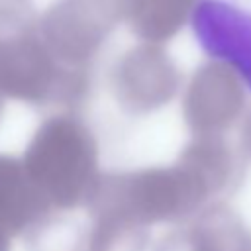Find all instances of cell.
I'll list each match as a JSON object with an SVG mask.
<instances>
[{
    "label": "cell",
    "mask_w": 251,
    "mask_h": 251,
    "mask_svg": "<svg viewBox=\"0 0 251 251\" xmlns=\"http://www.w3.org/2000/svg\"><path fill=\"white\" fill-rule=\"evenodd\" d=\"M190 25L198 45L251 88V14L226 0H200Z\"/></svg>",
    "instance_id": "1"
},
{
    "label": "cell",
    "mask_w": 251,
    "mask_h": 251,
    "mask_svg": "<svg viewBox=\"0 0 251 251\" xmlns=\"http://www.w3.org/2000/svg\"><path fill=\"white\" fill-rule=\"evenodd\" d=\"M243 110L245 84L233 69L214 61L198 71L188 98V116L198 129L226 131L241 118Z\"/></svg>",
    "instance_id": "2"
},
{
    "label": "cell",
    "mask_w": 251,
    "mask_h": 251,
    "mask_svg": "<svg viewBox=\"0 0 251 251\" xmlns=\"http://www.w3.org/2000/svg\"><path fill=\"white\" fill-rule=\"evenodd\" d=\"M194 251H251V229L227 206L210 210L192 235Z\"/></svg>",
    "instance_id": "3"
},
{
    "label": "cell",
    "mask_w": 251,
    "mask_h": 251,
    "mask_svg": "<svg viewBox=\"0 0 251 251\" xmlns=\"http://www.w3.org/2000/svg\"><path fill=\"white\" fill-rule=\"evenodd\" d=\"M241 153H243V157H247V159H251V112H249V116L245 118V122H243V126H241Z\"/></svg>",
    "instance_id": "4"
}]
</instances>
